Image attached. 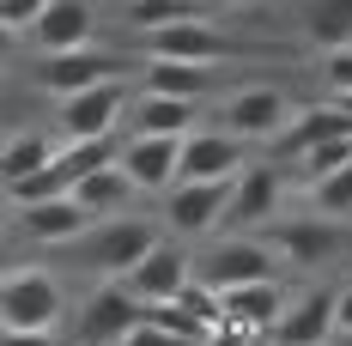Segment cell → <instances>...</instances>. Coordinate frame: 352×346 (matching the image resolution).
<instances>
[{"mask_svg":"<svg viewBox=\"0 0 352 346\" xmlns=\"http://www.w3.org/2000/svg\"><path fill=\"white\" fill-rule=\"evenodd\" d=\"M158 243L164 237H158L152 219H140V213H116V219H98L85 237H73V249H79V261H85L98 279H128Z\"/></svg>","mask_w":352,"mask_h":346,"instance_id":"6da1fadb","label":"cell"},{"mask_svg":"<svg viewBox=\"0 0 352 346\" xmlns=\"http://www.w3.org/2000/svg\"><path fill=\"white\" fill-rule=\"evenodd\" d=\"M280 249L261 237V231H219L201 261V279L231 292V285H255V279H280Z\"/></svg>","mask_w":352,"mask_h":346,"instance_id":"7a4b0ae2","label":"cell"},{"mask_svg":"<svg viewBox=\"0 0 352 346\" xmlns=\"http://www.w3.org/2000/svg\"><path fill=\"white\" fill-rule=\"evenodd\" d=\"M146 322V304L128 292V279H98V292L79 304L73 346H122Z\"/></svg>","mask_w":352,"mask_h":346,"instance_id":"3957f363","label":"cell"},{"mask_svg":"<svg viewBox=\"0 0 352 346\" xmlns=\"http://www.w3.org/2000/svg\"><path fill=\"white\" fill-rule=\"evenodd\" d=\"M292 116H298V98H292L285 85L255 79V85H237V91L225 98V109H219V128H231L237 140H280Z\"/></svg>","mask_w":352,"mask_h":346,"instance_id":"277c9868","label":"cell"},{"mask_svg":"<svg viewBox=\"0 0 352 346\" xmlns=\"http://www.w3.org/2000/svg\"><path fill=\"white\" fill-rule=\"evenodd\" d=\"M67 310V292L49 268H6L0 285V322L6 328H55Z\"/></svg>","mask_w":352,"mask_h":346,"instance_id":"5b68a950","label":"cell"},{"mask_svg":"<svg viewBox=\"0 0 352 346\" xmlns=\"http://www.w3.org/2000/svg\"><path fill=\"white\" fill-rule=\"evenodd\" d=\"M231 188H237V176H225V182H176L164 195V225L176 237H219L225 213H231Z\"/></svg>","mask_w":352,"mask_h":346,"instance_id":"8992f818","label":"cell"},{"mask_svg":"<svg viewBox=\"0 0 352 346\" xmlns=\"http://www.w3.org/2000/svg\"><path fill=\"white\" fill-rule=\"evenodd\" d=\"M334 328H340V285H304L285 298L274 346H334Z\"/></svg>","mask_w":352,"mask_h":346,"instance_id":"52a82bcc","label":"cell"},{"mask_svg":"<svg viewBox=\"0 0 352 346\" xmlns=\"http://www.w3.org/2000/svg\"><path fill=\"white\" fill-rule=\"evenodd\" d=\"M280 213H285V171L280 164H243L237 188H231L225 231H267V225H280Z\"/></svg>","mask_w":352,"mask_h":346,"instance_id":"ba28073f","label":"cell"},{"mask_svg":"<svg viewBox=\"0 0 352 346\" xmlns=\"http://www.w3.org/2000/svg\"><path fill=\"white\" fill-rule=\"evenodd\" d=\"M340 225H346V219L310 213V219H280V225H267L261 237L280 249L285 268H322V261H334V255H340V243H346Z\"/></svg>","mask_w":352,"mask_h":346,"instance_id":"9c48e42d","label":"cell"},{"mask_svg":"<svg viewBox=\"0 0 352 346\" xmlns=\"http://www.w3.org/2000/svg\"><path fill=\"white\" fill-rule=\"evenodd\" d=\"M128 98H134V91H128L122 79H104V85H91V91H79V98H61V109H55V134H61V140L116 134V122H122Z\"/></svg>","mask_w":352,"mask_h":346,"instance_id":"30bf717a","label":"cell"},{"mask_svg":"<svg viewBox=\"0 0 352 346\" xmlns=\"http://www.w3.org/2000/svg\"><path fill=\"white\" fill-rule=\"evenodd\" d=\"M104 79H122V61L104 55V49H67V55H43L36 61V85L61 104V98H79Z\"/></svg>","mask_w":352,"mask_h":346,"instance_id":"8fae6325","label":"cell"},{"mask_svg":"<svg viewBox=\"0 0 352 346\" xmlns=\"http://www.w3.org/2000/svg\"><path fill=\"white\" fill-rule=\"evenodd\" d=\"M249 164V140H237L231 128H195L182 140V176L176 182H225Z\"/></svg>","mask_w":352,"mask_h":346,"instance_id":"7c38bea8","label":"cell"},{"mask_svg":"<svg viewBox=\"0 0 352 346\" xmlns=\"http://www.w3.org/2000/svg\"><path fill=\"white\" fill-rule=\"evenodd\" d=\"M122 171L140 182V195H170L182 176V140L170 134H128L122 140Z\"/></svg>","mask_w":352,"mask_h":346,"instance_id":"4fadbf2b","label":"cell"},{"mask_svg":"<svg viewBox=\"0 0 352 346\" xmlns=\"http://www.w3.org/2000/svg\"><path fill=\"white\" fill-rule=\"evenodd\" d=\"M146 49H152V55H170V61H219V67H225L231 55H243V43H237V36H225L219 25H207V19L146 31Z\"/></svg>","mask_w":352,"mask_h":346,"instance_id":"5bb4252c","label":"cell"},{"mask_svg":"<svg viewBox=\"0 0 352 346\" xmlns=\"http://www.w3.org/2000/svg\"><path fill=\"white\" fill-rule=\"evenodd\" d=\"M91 36H98V0H49V12L31 31V49L67 55V49H91Z\"/></svg>","mask_w":352,"mask_h":346,"instance_id":"9a60e30c","label":"cell"},{"mask_svg":"<svg viewBox=\"0 0 352 346\" xmlns=\"http://www.w3.org/2000/svg\"><path fill=\"white\" fill-rule=\"evenodd\" d=\"M188 279H195V261H188V249L164 237V243H158V249L140 261V268L128 274V292H134L140 304H164V298H176Z\"/></svg>","mask_w":352,"mask_h":346,"instance_id":"2e32d148","label":"cell"},{"mask_svg":"<svg viewBox=\"0 0 352 346\" xmlns=\"http://www.w3.org/2000/svg\"><path fill=\"white\" fill-rule=\"evenodd\" d=\"M346 134H352L346 109L334 104V98H322V104H304L292 122H285V134L274 140V152H280V158H298V152H310V146H322V140H346Z\"/></svg>","mask_w":352,"mask_h":346,"instance_id":"e0dca14e","label":"cell"},{"mask_svg":"<svg viewBox=\"0 0 352 346\" xmlns=\"http://www.w3.org/2000/svg\"><path fill=\"white\" fill-rule=\"evenodd\" d=\"M98 219L79 207L73 195H61V201H36V207H19V237H31V243H73V237H85Z\"/></svg>","mask_w":352,"mask_h":346,"instance_id":"ac0fdd59","label":"cell"},{"mask_svg":"<svg viewBox=\"0 0 352 346\" xmlns=\"http://www.w3.org/2000/svg\"><path fill=\"white\" fill-rule=\"evenodd\" d=\"M219 79H225V67L219 61H170V55H152L146 61V91H164V98H207V91H219Z\"/></svg>","mask_w":352,"mask_h":346,"instance_id":"d6986e66","label":"cell"},{"mask_svg":"<svg viewBox=\"0 0 352 346\" xmlns=\"http://www.w3.org/2000/svg\"><path fill=\"white\" fill-rule=\"evenodd\" d=\"M280 316H285L280 279H255V285H231V292H225V322H237V328H255V334L274 340Z\"/></svg>","mask_w":352,"mask_h":346,"instance_id":"ffe728a7","label":"cell"},{"mask_svg":"<svg viewBox=\"0 0 352 346\" xmlns=\"http://www.w3.org/2000/svg\"><path fill=\"white\" fill-rule=\"evenodd\" d=\"M73 201L91 213V219H116V213H128L134 201H140V182L122 171V158H116V164H104V171L79 176V182H73Z\"/></svg>","mask_w":352,"mask_h":346,"instance_id":"44dd1931","label":"cell"},{"mask_svg":"<svg viewBox=\"0 0 352 346\" xmlns=\"http://www.w3.org/2000/svg\"><path fill=\"white\" fill-rule=\"evenodd\" d=\"M55 158H61V134L19 128V134H6V146H0V176H6V188H12V182H25V176L49 171Z\"/></svg>","mask_w":352,"mask_h":346,"instance_id":"7402d4cb","label":"cell"},{"mask_svg":"<svg viewBox=\"0 0 352 346\" xmlns=\"http://www.w3.org/2000/svg\"><path fill=\"white\" fill-rule=\"evenodd\" d=\"M128 122H134L128 134H170V140H188V134H195V104H188V98H164V91H140Z\"/></svg>","mask_w":352,"mask_h":346,"instance_id":"603a6c76","label":"cell"},{"mask_svg":"<svg viewBox=\"0 0 352 346\" xmlns=\"http://www.w3.org/2000/svg\"><path fill=\"white\" fill-rule=\"evenodd\" d=\"M298 25L316 49H346L352 43V0H304Z\"/></svg>","mask_w":352,"mask_h":346,"instance_id":"cb8c5ba5","label":"cell"},{"mask_svg":"<svg viewBox=\"0 0 352 346\" xmlns=\"http://www.w3.org/2000/svg\"><path fill=\"white\" fill-rule=\"evenodd\" d=\"M212 0H128L122 19L134 31H164V25H188V19H207Z\"/></svg>","mask_w":352,"mask_h":346,"instance_id":"d4e9b609","label":"cell"},{"mask_svg":"<svg viewBox=\"0 0 352 346\" xmlns=\"http://www.w3.org/2000/svg\"><path fill=\"white\" fill-rule=\"evenodd\" d=\"M116 158H122V140H116V134L67 140V146H61V164H67L73 182H79V176H91V171H104V164H116Z\"/></svg>","mask_w":352,"mask_h":346,"instance_id":"484cf974","label":"cell"},{"mask_svg":"<svg viewBox=\"0 0 352 346\" xmlns=\"http://www.w3.org/2000/svg\"><path fill=\"white\" fill-rule=\"evenodd\" d=\"M340 164H352V134H346V140H322V146H310V152H298V158H292V171L304 176L310 188H316V182H328Z\"/></svg>","mask_w":352,"mask_h":346,"instance_id":"4316f807","label":"cell"},{"mask_svg":"<svg viewBox=\"0 0 352 346\" xmlns=\"http://www.w3.org/2000/svg\"><path fill=\"white\" fill-rule=\"evenodd\" d=\"M6 195H12V207H36V201H61V195H73V176H67V164L55 158L49 171H36V176H25V182H12Z\"/></svg>","mask_w":352,"mask_h":346,"instance_id":"83f0119b","label":"cell"},{"mask_svg":"<svg viewBox=\"0 0 352 346\" xmlns=\"http://www.w3.org/2000/svg\"><path fill=\"white\" fill-rule=\"evenodd\" d=\"M310 207L328 213V219H352V164H340L328 182H316V188H310Z\"/></svg>","mask_w":352,"mask_h":346,"instance_id":"f1b7e54d","label":"cell"},{"mask_svg":"<svg viewBox=\"0 0 352 346\" xmlns=\"http://www.w3.org/2000/svg\"><path fill=\"white\" fill-rule=\"evenodd\" d=\"M43 12H49V0H0V25H6V36H31Z\"/></svg>","mask_w":352,"mask_h":346,"instance_id":"f546056e","label":"cell"},{"mask_svg":"<svg viewBox=\"0 0 352 346\" xmlns=\"http://www.w3.org/2000/svg\"><path fill=\"white\" fill-rule=\"evenodd\" d=\"M322 85H328V98L352 91V43L346 49H322Z\"/></svg>","mask_w":352,"mask_h":346,"instance_id":"4dcf8cb0","label":"cell"},{"mask_svg":"<svg viewBox=\"0 0 352 346\" xmlns=\"http://www.w3.org/2000/svg\"><path fill=\"white\" fill-rule=\"evenodd\" d=\"M201 346H274V340H267V334H255V328H237V322H219Z\"/></svg>","mask_w":352,"mask_h":346,"instance_id":"1f68e13d","label":"cell"},{"mask_svg":"<svg viewBox=\"0 0 352 346\" xmlns=\"http://www.w3.org/2000/svg\"><path fill=\"white\" fill-rule=\"evenodd\" d=\"M0 346H67L55 328H6V340Z\"/></svg>","mask_w":352,"mask_h":346,"instance_id":"d6a6232c","label":"cell"},{"mask_svg":"<svg viewBox=\"0 0 352 346\" xmlns=\"http://www.w3.org/2000/svg\"><path fill=\"white\" fill-rule=\"evenodd\" d=\"M334 334H352V285H340V328Z\"/></svg>","mask_w":352,"mask_h":346,"instance_id":"836d02e7","label":"cell"},{"mask_svg":"<svg viewBox=\"0 0 352 346\" xmlns=\"http://www.w3.org/2000/svg\"><path fill=\"white\" fill-rule=\"evenodd\" d=\"M212 6H255V0H212Z\"/></svg>","mask_w":352,"mask_h":346,"instance_id":"e575fe53","label":"cell"},{"mask_svg":"<svg viewBox=\"0 0 352 346\" xmlns=\"http://www.w3.org/2000/svg\"><path fill=\"white\" fill-rule=\"evenodd\" d=\"M334 346H352V334H334Z\"/></svg>","mask_w":352,"mask_h":346,"instance_id":"d590c367","label":"cell"}]
</instances>
